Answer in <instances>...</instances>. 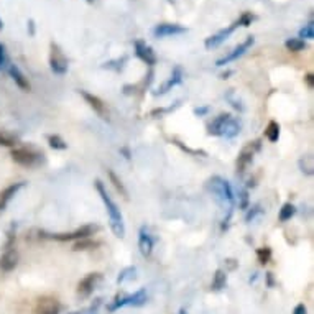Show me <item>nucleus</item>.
I'll return each mask as SVG.
<instances>
[{
  "mask_svg": "<svg viewBox=\"0 0 314 314\" xmlns=\"http://www.w3.org/2000/svg\"><path fill=\"white\" fill-rule=\"evenodd\" d=\"M96 190L97 193L100 194V199L104 201L105 204V209H107V214H109V219H110V229L112 232L118 237L122 238L125 235V225H123V219H122V212L118 209V206L114 203V199H112L109 194H107V190H105V186L102 181H96Z\"/></svg>",
  "mask_w": 314,
  "mask_h": 314,
  "instance_id": "f257e3e1",
  "label": "nucleus"
},
{
  "mask_svg": "<svg viewBox=\"0 0 314 314\" xmlns=\"http://www.w3.org/2000/svg\"><path fill=\"white\" fill-rule=\"evenodd\" d=\"M207 187L214 194V198L219 204L225 207V209L232 211V206H234V191H232V186L229 181H225L221 176H212L207 181Z\"/></svg>",
  "mask_w": 314,
  "mask_h": 314,
  "instance_id": "f03ea898",
  "label": "nucleus"
},
{
  "mask_svg": "<svg viewBox=\"0 0 314 314\" xmlns=\"http://www.w3.org/2000/svg\"><path fill=\"white\" fill-rule=\"evenodd\" d=\"M49 68L58 76H65L68 73V58L56 43L49 45Z\"/></svg>",
  "mask_w": 314,
  "mask_h": 314,
  "instance_id": "7ed1b4c3",
  "label": "nucleus"
},
{
  "mask_svg": "<svg viewBox=\"0 0 314 314\" xmlns=\"http://www.w3.org/2000/svg\"><path fill=\"white\" fill-rule=\"evenodd\" d=\"M12 160H14L15 163H18V165H22V166H35L36 163L40 161V153L38 152H35V150H31V148H14L12 150Z\"/></svg>",
  "mask_w": 314,
  "mask_h": 314,
  "instance_id": "20e7f679",
  "label": "nucleus"
},
{
  "mask_svg": "<svg viewBox=\"0 0 314 314\" xmlns=\"http://www.w3.org/2000/svg\"><path fill=\"white\" fill-rule=\"evenodd\" d=\"M260 147H262L260 142L255 140V142L247 143V145L242 148V152H240V155H238V160H237V173L242 174L243 171H245V168L252 163L254 156L260 150Z\"/></svg>",
  "mask_w": 314,
  "mask_h": 314,
  "instance_id": "39448f33",
  "label": "nucleus"
},
{
  "mask_svg": "<svg viewBox=\"0 0 314 314\" xmlns=\"http://www.w3.org/2000/svg\"><path fill=\"white\" fill-rule=\"evenodd\" d=\"M99 230L97 225H83V227L76 229L74 232H66V234H54L53 238L54 240H59V242H69V240H81V238H89L91 235H94L96 232Z\"/></svg>",
  "mask_w": 314,
  "mask_h": 314,
  "instance_id": "423d86ee",
  "label": "nucleus"
},
{
  "mask_svg": "<svg viewBox=\"0 0 314 314\" xmlns=\"http://www.w3.org/2000/svg\"><path fill=\"white\" fill-rule=\"evenodd\" d=\"M254 43H255V38H254V36H247L245 41H242L240 45L235 46L227 56H224V58L219 59V61L216 62V66H225V65H229V62L238 59V58H240V56H243V54H245V53L248 51V48L252 46Z\"/></svg>",
  "mask_w": 314,
  "mask_h": 314,
  "instance_id": "0eeeda50",
  "label": "nucleus"
},
{
  "mask_svg": "<svg viewBox=\"0 0 314 314\" xmlns=\"http://www.w3.org/2000/svg\"><path fill=\"white\" fill-rule=\"evenodd\" d=\"M33 311L35 314H59L61 303L53 296H43L36 301Z\"/></svg>",
  "mask_w": 314,
  "mask_h": 314,
  "instance_id": "6e6552de",
  "label": "nucleus"
},
{
  "mask_svg": "<svg viewBox=\"0 0 314 314\" xmlns=\"http://www.w3.org/2000/svg\"><path fill=\"white\" fill-rule=\"evenodd\" d=\"M102 280V275L100 273H89L86 275L83 280L78 283V294L79 296H89V294H92V291L96 290V286L99 285V281Z\"/></svg>",
  "mask_w": 314,
  "mask_h": 314,
  "instance_id": "1a4fd4ad",
  "label": "nucleus"
},
{
  "mask_svg": "<svg viewBox=\"0 0 314 314\" xmlns=\"http://www.w3.org/2000/svg\"><path fill=\"white\" fill-rule=\"evenodd\" d=\"M187 28L178 23H160L153 28L155 38H166V36H174V35H183L186 33Z\"/></svg>",
  "mask_w": 314,
  "mask_h": 314,
  "instance_id": "9d476101",
  "label": "nucleus"
},
{
  "mask_svg": "<svg viewBox=\"0 0 314 314\" xmlns=\"http://www.w3.org/2000/svg\"><path fill=\"white\" fill-rule=\"evenodd\" d=\"M238 27V22L235 20L234 23L230 25V27H227V28H224V30H221L219 31V33H216V35H212V36H209V38H207L206 41H204V46L207 48V49H212V48H216V46H219L221 45L222 41H225L229 38V36L234 33L235 31V28Z\"/></svg>",
  "mask_w": 314,
  "mask_h": 314,
  "instance_id": "9b49d317",
  "label": "nucleus"
},
{
  "mask_svg": "<svg viewBox=\"0 0 314 314\" xmlns=\"http://www.w3.org/2000/svg\"><path fill=\"white\" fill-rule=\"evenodd\" d=\"M134 48H135V54L140 58L143 62H147L148 66H153L156 65V54L152 48H150L145 41H142V40H137L134 43Z\"/></svg>",
  "mask_w": 314,
  "mask_h": 314,
  "instance_id": "f8f14e48",
  "label": "nucleus"
},
{
  "mask_svg": "<svg viewBox=\"0 0 314 314\" xmlns=\"http://www.w3.org/2000/svg\"><path fill=\"white\" fill-rule=\"evenodd\" d=\"M81 96L86 99V102L89 104L91 109H94V112H96L97 115H100L102 118L109 117L107 107H105V104H104L102 99L97 97V96H94V94H91V92H86V91H81Z\"/></svg>",
  "mask_w": 314,
  "mask_h": 314,
  "instance_id": "ddd939ff",
  "label": "nucleus"
},
{
  "mask_svg": "<svg viewBox=\"0 0 314 314\" xmlns=\"http://www.w3.org/2000/svg\"><path fill=\"white\" fill-rule=\"evenodd\" d=\"M153 237L150 235V232L147 227H142L140 229V234H138V248H140V252L143 257H150L153 252Z\"/></svg>",
  "mask_w": 314,
  "mask_h": 314,
  "instance_id": "4468645a",
  "label": "nucleus"
},
{
  "mask_svg": "<svg viewBox=\"0 0 314 314\" xmlns=\"http://www.w3.org/2000/svg\"><path fill=\"white\" fill-rule=\"evenodd\" d=\"M7 73H9V76L14 79V83L20 87L22 91H25V92H28L30 89H31V86H30V83H28V79L25 78V74L20 71V68L18 66H15V65H9V68H7Z\"/></svg>",
  "mask_w": 314,
  "mask_h": 314,
  "instance_id": "2eb2a0df",
  "label": "nucleus"
},
{
  "mask_svg": "<svg viewBox=\"0 0 314 314\" xmlns=\"http://www.w3.org/2000/svg\"><path fill=\"white\" fill-rule=\"evenodd\" d=\"M23 186H25V183L20 181V183L10 184L9 187H5L4 191H0V211H4L5 207H7V204L14 199V196H17V193L20 191Z\"/></svg>",
  "mask_w": 314,
  "mask_h": 314,
  "instance_id": "dca6fc26",
  "label": "nucleus"
},
{
  "mask_svg": "<svg viewBox=\"0 0 314 314\" xmlns=\"http://www.w3.org/2000/svg\"><path fill=\"white\" fill-rule=\"evenodd\" d=\"M18 265V254L15 248H7L5 250V254L2 255V259H0V268L4 270V272H12V270H15V267Z\"/></svg>",
  "mask_w": 314,
  "mask_h": 314,
  "instance_id": "f3484780",
  "label": "nucleus"
},
{
  "mask_svg": "<svg viewBox=\"0 0 314 314\" xmlns=\"http://www.w3.org/2000/svg\"><path fill=\"white\" fill-rule=\"evenodd\" d=\"M181 81H183V69H181V68H174L173 73H171V78H169L166 83L160 87L158 92H155V94H166L168 91H171V87L181 84Z\"/></svg>",
  "mask_w": 314,
  "mask_h": 314,
  "instance_id": "a211bd4d",
  "label": "nucleus"
},
{
  "mask_svg": "<svg viewBox=\"0 0 314 314\" xmlns=\"http://www.w3.org/2000/svg\"><path fill=\"white\" fill-rule=\"evenodd\" d=\"M232 115L230 114H221L214 122L209 125V135H216V137H222V132H224V127L225 123L229 122V118Z\"/></svg>",
  "mask_w": 314,
  "mask_h": 314,
  "instance_id": "6ab92c4d",
  "label": "nucleus"
},
{
  "mask_svg": "<svg viewBox=\"0 0 314 314\" xmlns=\"http://www.w3.org/2000/svg\"><path fill=\"white\" fill-rule=\"evenodd\" d=\"M107 174H109V179H110V183H112V186L115 187L117 190V193L120 194V196L123 198V199H129V191H127V187L123 186V183H122V179L117 176V174L112 171V169H107Z\"/></svg>",
  "mask_w": 314,
  "mask_h": 314,
  "instance_id": "aec40b11",
  "label": "nucleus"
},
{
  "mask_svg": "<svg viewBox=\"0 0 314 314\" xmlns=\"http://www.w3.org/2000/svg\"><path fill=\"white\" fill-rule=\"evenodd\" d=\"M238 132H240V123H238L234 117H230L229 122L225 123V127H224L222 137H225V138H234V137L238 135Z\"/></svg>",
  "mask_w": 314,
  "mask_h": 314,
  "instance_id": "412c9836",
  "label": "nucleus"
},
{
  "mask_svg": "<svg viewBox=\"0 0 314 314\" xmlns=\"http://www.w3.org/2000/svg\"><path fill=\"white\" fill-rule=\"evenodd\" d=\"M145 301H147V291L143 290V288L135 291L134 294H130V296H125V304L142 306V304H145Z\"/></svg>",
  "mask_w": 314,
  "mask_h": 314,
  "instance_id": "4be33fe9",
  "label": "nucleus"
},
{
  "mask_svg": "<svg viewBox=\"0 0 314 314\" xmlns=\"http://www.w3.org/2000/svg\"><path fill=\"white\" fill-rule=\"evenodd\" d=\"M227 285V273L224 272V270H217L216 275H214V280H212V291H221L222 288H225Z\"/></svg>",
  "mask_w": 314,
  "mask_h": 314,
  "instance_id": "5701e85b",
  "label": "nucleus"
},
{
  "mask_svg": "<svg viewBox=\"0 0 314 314\" xmlns=\"http://www.w3.org/2000/svg\"><path fill=\"white\" fill-rule=\"evenodd\" d=\"M265 137H267L272 143L278 142V138H280V123H278V122H275V120L270 122V123L267 125V129H265Z\"/></svg>",
  "mask_w": 314,
  "mask_h": 314,
  "instance_id": "b1692460",
  "label": "nucleus"
},
{
  "mask_svg": "<svg viewBox=\"0 0 314 314\" xmlns=\"http://www.w3.org/2000/svg\"><path fill=\"white\" fill-rule=\"evenodd\" d=\"M299 168L304 174H307V176H312L314 174V158H312V155L303 156V158L299 160Z\"/></svg>",
  "mask_w": 314,
  "mask_h": 314,
  "instance_id": "393cba45",
  "label": "nucleus"
},
{
  "mask_svg": "<svg viewBox=\"0 0 314 314\" xmlns=\"http://www.w3.org/2000/svg\"><path fill=\"white\" fill-rule=\"evenodd\" d=\"M96 247H99V242L91 240V238H81V240L74 243L73 250L74 252H81V250H94Z\"/></svg>",
  "mask_w": 314,
  "mask_h": 314,
  "instance_id": "a878e982",
  "label": "nucleus"
},
{
  "mask_svg": "<svg viewBox=\"0 0 314 314\" xmlns=\"http://www.w3.org/2000/svg\"><path fill=\"white\" fill-rule=\"evenodd\" d=\"M296 214V207H294L291 203H286V204H283V207H281L280 209V216H278V219L281 222H286V221H290V219Z\"/></svg>",
  "mask_w": 314,
  "mask_h": 314,
  "instance_id": "bb28decb",
  "label": "nucleus"
},
{
  "mask_svg": "<svg viewBox=\"0 0 314 314\" xmlns=\"http://www.w3.org/2000/svg\"><path fill=\"white\" fill-rule=\"evenodd\" d=\"M285 46L293 53H299L306 48V41L301 40V38H290V40L285 41Z\"/></svg>",
  "mask_w": 314,
  "mask_h": 314,
  "instance_id": "cd10ccee",
  "label": "nucleus"
},
{
  "mask_svg": "<svg viewBox=\"0 0 314 314\" xmlns=\"http://www.w3.org/2000/svg\"><path fill=\"white\" fill-rule=\"evenodd\" d=\"M48 143H49V147L54 150H66L68 148V143L62 140L59 135H48Z\"/></svg>",
  "mask_w": 314,
  "mask_h": 314,
  "instance_id": "c85d7f7f",
  "label": "nucleus"
},
{
  "mask_svg": "<svg viewBox=\"0 0 314 314\" xmlns=\"http://www.w3.org/2000/svg\"><path fill=\"white\" fill-rule=\"evenodd\" d=\"M17 137L9 134V132H0V147H15L17 145Z\"/></svg>",
  "mask_w": 314,
  "mask_h": 314,
  "instance_id": "c756f323",
  "label": "nucleus"
},
{
  "mask_svg": "<svg viewBox=\"0 0 314 314\" xmlns=\"http://www.w3.org/2000/svg\"><path fill=\"white\" fill-rule=\"evenodd\" d=\"M10 65L9 54H7V48L2 41H0V71H7V68Z\"/></svg>",
  "mask_w": 314,
  "mask_h": 314,
  "instance_id": "7c9ffc66",
  "label": "nucleus"
},
{
  "mask_svg": "<svg viewBox=\"0 0 314 314\" xmlns=\"http://www.w3.org/2000/svg\"><path fill=\"white\" fill-rule=\"evenodd\" d=\"M257 257H259V262L262 265H267L270 259H272V250H270V247H262L257 250Z\"/></svg>",
  "mask_w": 314,
  "mask_h": 314,
  "instance_id": "2f4dec72",
  "label": "nucleus"
},
{
  "mask_svg": "<svg viewBox=\"0 0 314 314\" xmlns=\"http://www.w3.org/2000/svg\"><path fill=\"white\" fill-rule=\"evenodd\" d=\"M299 38L301 40H312L314 38V23L309 22L307 25H304V28H301L299 31Z\"/></svg>",
  "mask_w": 314,
  "mask_h": 314,
  "instance_id": "473e14b6",
  "label": "nucleus"
},
{
  "mask_svg": "<svg viewBox=\"0 0 314 314\" xmlns=\"http://www.w3.org/2000/svg\"><path fill=\"white\" fill-rule=\"evenodd\" d=\"M254 20H255V15L252 12H243V14L238 17L237 22H238V27H250Z\"/></svg>",
  "mask_w": 314,
  "mask_h": 314,
  "instance_id": "72a5a7b5",
  "label": "nucleus"
},
{
  "mask_svg": "<svg viewBox=\"0 0 314 314\" xmlns=\"http://www.w3.org/2000/svg\"><path fill=\"white\" fill-rule=\"evenodd\" d=\"M134 275H135V267H129V268L122 270V273H120V276H118V278H117V281H118V283H123V281H127V280H130V278H134Z\"/></svg>",
  "mask_w": 314,
  "mask_h": 314,
  "instance_id": "f704fd0d",
  "label": "nucleus"
},
{
  "mask_svg": "<svg viewBox=\"0 0 314 314\" xmlns=\"http://www.w3.org/2000/svg\"><path fill=\"white\" fill-rule=\"evenodd\" d=\"M259 214H262V209H260V206H254L252 209H250L248 212H247V216H245V221L247 222H250V221H254V219L259 216Z\"/></svg>",
  "mask_w": 314,
  "mask_h": 314,
  "instance_id": "c9c22d12",
  "label": "nucleus"
},
{
  "mask_svg": "<svg viewBox=\"0 0 314 314\" xmlns=\"http://www.w3.org/2000/svg\"><path fill=\"white\" fill-rule=\"evenodd\" d=\"M238 198H240V206L242 209H247V206H248V193L247 191H240V194H238Z\"/></svg>",
  "mask_w": 314,
  "mask_h": 314,
  "instance_id": "e433bc0d",
  "label": "nucleus"
},
{
  "mask_svg": "<svg viewBox=\"0 0 314 314\" xmlns=\"http://www.w3.org/2000/svg\"><path fill=\"white\" fill-rule=\"evenodd\" d=\"M293 314H307V309H306V306L304 304H298L296 307H294V311Z\"/></svg>",
  "mask_w": 314,
  "mask_h": 314,
  "instance_id": "4c0bfd02",
  "label": "nucleus"
},
{
  "mask_svg": "<svg viewBox=\"0 0 314 314\" xmlns=\"http://www.w3.org/2000/svg\"><path fill=\"white\" fill-rule=\"evenodd\" d=\"M304 81H306V84L312 89V87H314V74H311V73H309V74H306V76H304Z\"/></svg>",
  "mask_w": 314,
  "mask_h": 314,
  "instance_id": "58836bf2",
  "label": "nucleus"
},
{
  "mask_svg": "<svg viewBox=\"0 0 314 314\" xmlns=\"http://www.w3.org/2000/svg\"><path fill=\"white\" fill-rule=\"evenodd\" d=\"M225 263H227V265H229V270H235V268H237V262H235V260L229 259V260H225Z\"/></svg>",
  "mask_w": 314,
  "mask_h": 314,
  "instance_id": "ea45409f",
  "label": "nucleus"
},
{
  "mask_svg": "<svg viewBox=\"0 0 314 314\" xmlns=\"http://www.w3.org/2000/svg\"><path fill=\"white\" fill-rule=\"evenodd\" d=\"M28 30H30V35L33 36L35 35V22L33 20H28Z\"/></svg>",
  "mask_w": 314,
  "mask_h": 314,
  "instance_id": "a19ab883",
  "label": "nucleus"
},
{
  "mask_svg": "<svg viewBox=\"0 0 314 314\" xmlns=\"http://www.w3.org/2000/svg\"><path fill=\"white\" fill-rule=\"evenodd\" d=\"M206 112H207V107H203V109H196V110H194V114H196V115H203V114H206Z\"/></svg>",
  "mask_w": 314,
  "mask_h": 314,
  "instance_id": "79ce46f5",
  "label": "nucleus"
},
{
  "mask_svg": "<svg viewBox=\"0 0 314 314\" xmlns=\"http://www.w3.org/2000/svg\"><path fill=\"white\" fill-rule=\"evenodd\" d=\"M0 30H4V22H2V18H0Z\"/></svg>",
  "mask_w": 314,
  "mask_h": 314,
  "instance_id": "37998d69",
  "label": "nucleus"
},
{
  "mask_svg": "<svg viewBox=\"0 0 314 314\" xmlns=\"http://www.w3.org/2000/svg\"><path fill=\"white\" fill-rule=\"evenodd\" d=\"M86 2H87V4H94V2H96V0H86Z\"/></svg>",
  "mask_w": 314,
  "mask_h": 314,
  "instance_id": "c03bdc74",
  "label": "nucleus"
},
{
  "mask_svg": "<svg viewBox=\"0 0 314 314\" xmlns=\"http://www.w3.org/2000/svg\"><path fill=\"white\" fill-rule=\"evenodd\" d=\"M181 314H184V312H181Z\"/></svg>",
  "mask_w": 314,
  "mask_h": 314,
  "instance_id": "a18cd8bd",
  "label": "nucleus"
}]
</instances>
